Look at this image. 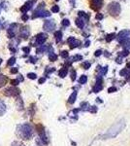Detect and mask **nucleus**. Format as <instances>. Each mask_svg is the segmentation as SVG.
Here are the masks:
<instances>
[{"mask_svg": "<svg viewBox=\"0 0 130 146\" xmlns=\"http://www.w3.org/2000/svg\"><path fill=\"white\" fill-rule=\"evenodd\" d=\"M123 46H125V48L126 49H130V39L125 42V43L123 44Z\"/></svg>", "mask_w": 130, "mask_h": 146, "instance_id": "nucleus-42", "label": "nucleus"}, {"mask_svg": "<svg viewBox=\"0 0 130 146\" xmlns=\"http://www.w3.org/2000/svg\"><path fill=\"white\" fill-rule=\"evenodd\" d=\"M128 55H129V51L128 50H124V51H122V52H120V53H119L120 58H124V56H126Z\"/></svg>", "mask_w": 130, "mask_h": 146, "instance_id": "nucleus-30", "label": "nucleus"}, {"mask_svg": "<svg viewBox=\"0 0 130 146\" xmlns=\"http://www.w3.org/2000/svg\"><path fill=\"white\" fill-rule=\"evenodd\" d=\"M89 44H90V41L88 40V41H86V45H84V46H86V47H88V46H89Z\"/></svg>", "mask_w": 130, "mask_h": 146, "instance_id": "nucleus-52", "label": "nucleus"}, {"mask_svg": "<svg viewBox=\"0 0 130 146\" xmlns=\"http://www.w3.org/2000/svg\"><path fill=\"white\" fill-rule=\"evenodd\" d=\"M36 129H37V131H38V135L40 136V138H41V140L43 141L45 144H47V143H48V137H47V135H46V131H45L44 127L42 126L41 124H39L36 126Z\"/></svg>", "mask_w": 130, "mask_h": 146, "instance_id": "nucleus-5", "label": "nucleus"}, {"mask_svg": "<svg viewBox=\"0 0 130 146\" xmlns=\"http://www.w3.org/2000/svg\"><path fill=\"white\" fill-rule=\"evenodd\" d=\"M6 83H7V77L2 74H0V87L4 86Z\"/></svg>", "mask_w": 130, "mask_h": 146, "instance_id": "nucleus-23", "label": "nucleus"}, {"mask_svg": "<svg viewBox=\"0 0 130 146\" xmlns=\"http://www.w3.org/2000/svg\"><path fill=\"white\" fill-rule=\"evenodd\" d=\"M20 35H22V38L27 39L28 36H29V27H24L22 28V31H20Z\"/></svg>", "mask_w": 130, "mask_h": 146, "instance_id": "nucleus-14", "label": "nucleus"}, {"mask_svg": "<svg viewBox=\"0 0 130 146\" xmlns=\"http://www.w3.org/2000/svg\"><path fill=\"white\" fill-rule=\"evenodd\" d=\"M78 14H79L80 19H82V18H84V20H89V15H87V14H86V13H84V12L80 11Z\"/></svg>", "mask_w": 130, "mask_h": 146, "instance_id": "nucleus-22", "label": "nucleus"}, {"mask_svg": "<svg viewBox=\"0 0 130 146\" xmlns=\"http://www.w3.org/2000/svg\"><path fill=\"white\" fill-rule=\"evenodd\" d=\"M115 33H111V34H108L107 37H106V41L107 42H111L113 39H115Z\"/></svg>", "mask_w": 130, "mask_h": 146, "instance_id": "nucleus-28", "label": "nucleus"}, {"mask_svg": "<svg viewBox=\"0 0 130 146\" xmlns=\"http://www.w3.org/2000/svg\"><path fill=\"white\" fill-rule=\"evenodd\" d=\"M120 11H121V8L117 2H111L108 5V12L113 17H117L120 14Z\"/></svg>", "mask_w": 130, "mask_h": 146, "instance_id": "nucleus-3", "label": "nucleus"}, {"mask_svg": "<svg viewBox=\"0 0 130 146\" xmlns=\"http://www.w3.org/2000/svg\"><path fill=\"white\" fill-rule=\"evenodd\" d=\"M89 110H90L91 113H94V112L97 111V107H96V106H91V108H89Z\"/></svg>", "mask_w": 130, "mask_h": 146, "instance_id": "nucleus-46", "label": "nucleus"}, {"mask_svg": "<svg viewBox=\"0 0 130 146\" xmlns=\"http://www.w3.org/2000/svg\"><path fill=\"white\" fill-rule=\"evenodd\" d=\"M67 73H68V69L66 67H63L58 71V76H59L60 78H64L66 75H67Z\"/></svg>", "mask_w": 130, "mask_h": 146, "instance_id": "nucleus-17", "label": "nucleus"}, {"mask_svg": "<svg viewBox=\"0 0 130 146\" xmlns=\"http://www.w3.org/2000/svg\"><path fill=\"white\" fill-rule=\"evenodd\" d=\"M115 91H117V88H115V87H111V88H109V90H108L109 93H114Z\"/></svg>", "mask_w": 130, "mask_h": 146, "instance_id": "nucleus-44", "label": "nucleus"}, {"mask_svg": "<svg viewBox=\"0 0 130 146\" xmlns=\"http://www.w3.org/2000/svg\"><path fill=\"white\" fill-rule=\"evenodd\" d=\"M102 6H103V0H91L90 7L92 10L98 11L102 8Z\"/></svg>", "mask_w": 130, "mask_h": 146, "instance_id": "nucleus-8", "label": "nucleus"}, {"mask_svg": "<svg viewBox=\"0 0 130 146\" xmlns=\"http://www.w3.org/2000/svg\"><path fill=\"white\" fill-rule=\"evenodd\" d=\"M20 94V91L16 87H12V88H8L4 90V95L6 96H16Z\"/></svg>", "mask_w": 130, "mask_h": 146, "instance_id": "nucleus-6", "label": "nucleus"}, {"mask_svg": "<svg viewBox=\"0 0 130 146\" xmlns=\"http://www.w3.org/2000/svg\"><path fill=\"white\" fill-rule=\"evenodd\" d=\"M11 146H24V145H23L22 142H18V141H14V142L12 143Z\"/></svg>", "mask_w": 130, "mask_h": 146, "instance_id": "nucleus-39", "label": "nucleus"}, {"mask_svg": "<svg viewBox=\"0 0 130 146\" xmlns=\"http://www.w3.org/2000/svg\"><path fill=\"white\" fill-rule=\"evenodd\" d=\"M54 37H55L56 42H60L61 39H62V32L59 31V30L56 31V32H54Z\"/></svg>", "mask_w": 130, "mask_h": 146, "instance_id": "nucleus-19", "label": "nucleus"}, {"mask_svg": "<svg viewBox=\"0 0 130 146\" xmlns=\"http://www.w3.org/2000/svg\"><path fill=\"white\" fill-rule=\"evenodd\" d=\"M47 38H48V35L45 33H39L36 36V43L38 45H43V44L46 42Z\"/></svg>", "mask_w": 130, "mask_h": 146, "instance_id": "nucleus-11", "label": "nucleus"}, {"mask_svg": "<svg viewBox=\"0 0 130 146\" xmlns=\"http://www.w3.org/2000/svg\"><path fill=\"white\" fill-rule=\"evenodd\" d=\"M125 127V121L124 120H120L119 122H117V124H115L111 129H109V131L105 135H103L104 138H113L115 136H117Z\"/></svg>", "mask_w": 130, "mask_h": 146, "instance_id": "nucleus-2", "label": "nucleus"}, {"mask_svg": "<svg viewBox=\"0 0 130 146\" xmlns=\"http://www.w3.org/2000/svg\"><path fill=\"white\" fill-rule=\"evenodd\" d=\"M6 110H7V107H6L5 102H4L3 100H0V116L5 114Z\"/></svg>", "mask_w": 130, "mask_h": 146, "instance_id": "nucleus-16", "label": "nucleus"}, {"mask_svg": "<svg viewBox=\"0 0 130 146\" xmlns=\"http://www.w3.org/2000/svg\"><path fill=\"white\" fill-rule=\"evenodd\" d=\"M104 18V16H103V14H96V16H95V19L96 20H98V21H101L102 19Z\"/></svg>", "mask_w": 130, "mask_h": 146, "instance_id": "nucleus-37", "label": "nucleus"}, {"mask_svg": "<svg viewBox=\"0 0 130 146\" xmlns=\"http://www.w3.org/2000/svg\"><path fill=\"white\" fill-rule=\"evenodd\" d=\"M101 55H102V51H101V50H97L95 53H94V56H100Z\"/></svg>", "mask_w": 130, "mask_h": 146, "instance_id": "nucleus-43", "label": "nucleus"}, {"mask_svg": "<svg viewBox=\"0 0 130 146\" xmlns=\"http://www.w3.org/2000/svg\"><path fill=\"white\" fill-rule=\"evenodd\" d=\"M27 77H28L29 79L34 80V79H36V78H37V75L35 74V73H28V74H27Z\"/></svg>", "mask_w": 130, "mask_h": 146, "instance_id": "nucleus-34", "label": "nucleus"}, {"mask_svg": "<svg viewBox=\"0 0 130 146\" xmlns=\"http://www.w3.org/2000/svg\"><path fill=\"white\" fill-rule=\"evenodd\" d=\"M51 12H53V13H57V12H59V7L54 5L51 7Z\"/></svg>", "mask_w": 130, "mask_h": 146, "instance_id": "nucleus-36", "label": "nucleus"}, {"mask_svg": "<svg viewBox=\"0 0 130 146\" xmlns=\"http://www.w3.org/2000/svg\"><path fill=\"white\" fill-rule=\"evenodd\" d=\"M11 84L13 85L14 87H16V86H18V79H13V80H11Z\"/></svg>", "mask_w": 130, "mask_h": 146, "instance_id": "nucleus-38", "label": "nucleus"}, {"mask_svg": "<svg viewBox=\"0 0 130 146\" xmlns=\"http://www.w3.org/2000/svg\"><path fill=\"white\" fill-rule=\"evenodd\" d=\"M82 60V56L81 55H75L74 56L71 58V62H80Z\"/></svg>", "mask_w": 130, "mask_h": 146, "instance_id": "nucleus-24", "label": "nucleus"}, {"mask_svg": "<svg viewBox=\"0 0 130 146\" xmlns=\"http://www.w3.org/2000/svg\"><path fill=\"white\" fill-rule=\"evenodd\" d=\"M91 66V63L89 62H84L82 63V67L84 68V69H88L89 67Z\"/></svg>", "mask_w": 130, "mask_h": 146, "instance_id": "nucleus-33", "label": "nucleus"}, {"mask_svg": "<svg viewBox=\"0 0 130 146\" xmlns=\"http://www.w3.org/2000/svg\"><path fill=\"white\" fill-rule=\"evenodd\" d=\"M117 63H121V58H117Z\"/></svg>", "mask_w": 130, "mask_h": 146, "instance_id": "nucleus-50", "label": "nucleus"}, {"mask_svg": "<svg viewBox=\"0 0 130 146\" xmlns=\"http://www.w3.org/2000/svg\"><path fill=\"white\" fill-rule=\"evenodd\" d=\"M16 106L18 108V110H22L23 109V100L20 98H18L16 100Z\"/></svg>", "mask_w": 130, "mask_h": 146, "instance_id": "nucleus-15", "label": "nucleus"}, {"mask_svg": "<svg viewBox=\"0 0 130 146\" xmlns=\"http://www.w3.org/2000/svg\"><path fill=\"white\" fill-rule=\"evenodd\" d=\"M16 135L22 139H29L33 135L32 127L29 124H22L16 127Z\"/></svg>", "mask_w": 130, "mask_h": 146, "instance_id": "nucleus-1", "label": "nucleus"}, {"mask_svg": "<svg viewBox=\"0 0 130 146\" xmlns=\"http://www.w3.org/2000/svg\"><path fill=\"white\" fill-rule=\"evenodd\" d=\"M60 56H62L63 58H68L69 54H68V52H67V51H62V52H61V54H60Z\"/></svg>", "mask_w": 130, "mask_h": 146, "instance_id": "nucleus-35", "label": "nucleus"}, {"mask_svg": "<svg viewBox=\"0 0 130 146\" xmlns=\"http://www.w3.org/2000/svg\"><path fill=\"white\" fill-rule=\"evenodd\" d=\"M18 82H20V81H23V78L22 77V75H20V76H18Z\"/></svg>", "mask_w": 130, "mask_h": 146, "instance_id": "nucleus-51", "label": "nucleus"}, {"mask_svg": "<svg viewBox=\"0 0 130 146\" xmlns=\"http://www.w3.org/2000/svg\"><path fill=\"white\" fill-rule=\"evenodd\" d=\"M127 68H128V69H130V63H128V64H127Z\"/></svg>", "mask_w": 130, "mask_h": 146, "instance_id": "nucleus-53", "label": "nucleus"}, {"mask_svg": "<svg viewBox=\"0 0 130 146\" xmlns=\"http://www.w3.org/2000/svg\"><path fill=\"white\" fill-rule=\"evenodd\" d=\"M67 41H68V43H69L71 49H74V48H76V47H79L81 45V41L77 40L76 38H74V37H69Z\"/></svg>", "mask_w": 130, "mask_h": 146, "instance_id": "nucleus-10", "label": "nucleus"}, {"mask_svg": "<svg viewBox=\"0 0 130 146\" xmlns=\"http://www.w3.org/2000/svg\"><path fill=\"white\" fill-rule=\"evenodd\" d=\"M16 63V58L15 56H12V58H9V60L7 62V64L9 65V66H12V65H14Z\"/></svg>", "mask_w": 130, "mask_h": 146, "instance_id": "nucleus-26", "label": "nucleus"}, {"mask_svg": "<svg viewBox=\"0 0 130 146\" xmlns=\"http://www.w3.org/2000/svg\"><path fill=\"white\" fill-rule=\"evenodd\" d=\"M47 49H48V47H47V46H45V45H41V47H40V48L37 49V53H38V54L44 53V52L46 51Z\"/></svg>", "mask_w": 130, "mask_h": 146, "instance_id": "nucleus-27", "label": "nucleus"}, {"mask_svg": "<svg viewBox=\"0 0 130 146\" xmlns=\"http://www.w3.org/2000/svg\"><path fill=\"white\" fill-rule=\"evenodd\" d=\"M22 21H23V22H26V21H27L29 18H28V16L26 15V14H23V15H22Z\"/></svg>", "mask_w": 130, "mask_h": 146, "instance_id": "nucleus-45", "label": "nucleus"}, {"mask_svg": "<svg viewBox=\"0 0 130 146\" xmlns=\"http://www.w3.org/2000/svg\"><path fill=\"white\" fill-rule=\"evenodd\" d=\"M87 81V76L86 75H82L79 79V83L80 84H86Z\"/></svg>", "mask_w": 130, "mask_h": 146, "instance_id": "nucleus-25", "label": "nucleus"}, {"mask_svg": "<svg viewBox=\"0 0 130 146\" xmlns=\"http://www.w3.org/2000/svg\"><path fill=\"white\" fill-rule=\"evenodd\" d=\"M11 73L12 74H16V73H18V68H12Z\"/></svg>", "mask_w": 130, "mask_h": 146, "instance_id": "nucleus-48", "label": "nucleus"}, {"mask_svg": "<svg viewBox=\"0 0 130 146\" xmlns=\"http://www.w3.org/2000/svg\"><path fill=\"white\" fill-rule=\"evenodd\" d=\"M56 1H58V0H56Z\"/></svg>", "mask_w": 130, "mask_h": 146, "instance_id": "nucleus-56", "label": "nucleus"}, {"mask_svg": "<svg viewBox=\"0 0 130 146\" xmlns=\"http://www.w3.org/2000/svg\"><path fill=\"white\" fill-rule=\"evenodd\" d=\"M45 81H46V78H45V77H43V78H40L39 79V84H43Z\"/></svg>", "mask_w": 130, "mask_h": 146, "instance_id": "nucleus-49", "label": "nucleus"}, {"mask_svg": "<svg viewBox=\"0 0 130 146\" xmlns=\"http://www.w3.org/2000/svg\"><path fill=\"white\" fill-rule=\"evenodd\" d=\"M76 98H77V92H73V94L70 96L68 102L71 103V104H72V103H74V102H75V100H76Z\"/></svg>", "mask_w": 130, "mask_h": 146, "instance_id": "nucleus-20", "label": "nucleus"}, {"mask_svg": "<svg viewBox=\"0 0 130 146\" xmlns=\"http://www.w3.org/2000/svg\"><path fill=\"white\" fill-rule=\"evenodd\" d=\"M16 23H12V25L9 27L8 30H7V35H8L9 38H14L16 35Z\"/></svg>", "mask_w": 130, "mask_h": 146, "instance_id": "nucleus-12", "label": "nucleus"}, {"mask_svg": "<svg viewBox=\"0 0 130 146\" xmlns=\"http://www.w3.org/2000/svg\"><path fill=\"white\" fill-rule=\"evenodd\" d=\"M0 27H1V23H0Z\"/></svg>", "mask_w": 130, "mask_h": 146, "instance_id": "nucleus-55", "label": "nucleus"}, {"mask_svg": "<svg viewBox=\"0 0 130 146\" xmlns=\"http://www.w3.org/2000/svg\"><path fill=\"white\" fill-rule=\"evenodd\" d=\"M61 23H62L63 27H69V25H70V22H69V20H67V19H64V20H62Z\"/></svg>", "mask_w": 130, "mask_h": 146, "instance_id": "nucleus-32", "label": "nucleus"}, {"mask_svg": "<svg viewBox=\"0 0 130 146\" xmlns=\"http://www.w3.org/2000/svg\"><path fill=\"white\" fill-rule=\"evenodd\" d=\"M49 60H51V62H55V60H57V56H56L53 52H51V53L49 54Z\"/></svg>", "mask_w": 130, "mask_h": 146, "instance_id": "nucleus-21", "label": "nucleus"}, {"mask_svg": "<svg viewBox=\"0 0 130 146\" xmlns=\"http://www.w3.org/2000/svg\"><path fill=\"white\" fill-rule=\"evenodd\" d=\"M29 60H29L30 62L35 63V62H36V60H37V58H34V56H31V58H30Z\"/></svg>", "mask_w": 130, "mask_h": 146, "instance_id": "nucleus-47", "label": "nucleus"}, {"mask_svg": "<svg viewBox=\"0 0 130 146\" xmlns=\"http://www.w3.org/2000/svg\"><path fill=\"white\" fill-rule=\"evenodd\" d=\"M44 29L46 30V31H53V30L55 28V23H54V21L51 20V21H46V22L44 23Z\"/></svg>", "mask_w": 130, "mask_h": 146, "instance_id": "nucleus-9", "label": "nucleus"}, {"mask_svg": "<svg viewBox=\"0 0 130 146\" xmlns=\"http://www.w3.org/2000/svg\"><path fill=\"white\" fill-rule=\"evenodd\" d=\"M75 23H76V25L79 28H84V20H82V19H77L76 21H75Z\"/></svg>", "mask_w": 130, "mask_h": 146, "instance_id": "nucleus-18", "label": "nucleus"}, {"mask_svg": "<svg viewBox=\"0 0 130 146\" xmlns=\"http://www.w3.org/2000/svg\"><path fill=\"white\" fill-rule=\"evenodd\" d=\"M22 51H23V53L28 54V53L30 52V48H29V47H23V48H22Z\"/></svg>", "mask_w": 130, "mask_h": 146, "instance_id": "nucleus-40", "label": "nucleus"}, {"mask_svg": "<svg viewBox=\"0 0 130 146\" xmlns=\"http://www.w3.org/2000/svg\"><path fill=\"white\" fill-rule=\"evenodd\" d=\"M51 16V13L49 11L46 10H42V9H37L36 12L33 15V18H45V17H49Z\"/></svg>", "mask_w": 130, "mask_h": 146, "instance_id": "nucleus-7", "label": "nucleus"}, {"mask_svg": "<svg viewBox=\"0 0 130 146\" xmlns=\"http://www.w3.org/2000/svg\"><path fill=\"white\" fill-rule=\"evenodd\" d=\"M117 39H119V42L121 43L122 45L127 41V40L130 39V30L124 29L119 31V33L117 34Z\"/></svg>", "mask_w": 130, "mask_h": 146, "instance_id": "nucleus-4", "label": "nucleus"}, {"mask_svg": "<svg viewBox=\"0 0 130 146\" xmlns=\"http://www.w3.org/2000/svg\"><path fill=\"white\" fill-rule=\"evenodd\" d=\"M71 79H72L73 81L76 79V71H75V70H73L72 73H71Z\"/></svg>", "mask_w": 130, "mask_h": 146, "instance_id": "nucleus-41", "label": "nucleus"}, {"mask_svg": "<svg viewBox=\"0 0 130 146\" xmlns=\"http://www.w3.org/2000/svg\"><path fill=\"white\" fill-rule=\"evenodd\" d=\"M33 3H35V0H32V1H28V2H26V3H25L24 5H23V6L22 7V8H20V11H22L23 14H25L28 10H30V9H31V7H32V5H33Z\"/></svg>", "mask_w": 130, "mask_h": 146, "instance_id": "nucleus-13", "label": "nucleus"}, {"mask_svg": "<svg viewBox=\"0 0 130 146\" xmlns=\"http://www.w3.org/2000/svg\"><path fill=\"white\" fill-rule=\"evenodd\" d=\"M1 63H2V60L0 58V64H1Z\"/></svg>", "mask_w": 130, "mask_h": 146, "instance_id": "nucleus-54", "label": "nucleus"}, {"mask_svg": "<svg viewBox=\"0 0 130 146\" xmlns=\"http://www.w3.org/2000/svg\"><path fill=\"white\" fill-rule=\"evenodd\" d=\"M119 74H120V76H127V77L129 76V72H128V70H127V68L122 69L121 71L119 72Z\"/></svg>", "mask_w": 130, "mask_h": 146, "instance_id": "nucleus-29", "label": "nucleus"}, {"mask_svg": "<svg viewBox=\"0 0 130 146\" xmlns=\"http://www.w3.org/2000/svg\"><path fill=\"white\" fill-rule=\"evenodd\" d=\"M99 72H100V74L101 75H104V74H106L107 73V71H108V67L107 66H105V67H102L100 69V67H99Z\"/></svg>", "mask_w": 130, "mask_h": 146, "instance_id": "nucleus-31", "label": "nucleus"}]
</instances>
